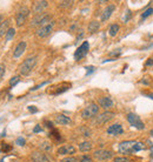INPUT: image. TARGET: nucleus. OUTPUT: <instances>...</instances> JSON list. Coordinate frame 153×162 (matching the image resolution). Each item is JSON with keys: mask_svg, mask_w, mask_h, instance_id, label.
I'll use <instances>...</instances> for the list:
<instances>
[{"mask_svg": "<svg viewBox=\"0 0 153 162\" xmlns=\"http://www.w3.org/2000/svg\"><path fill=\"white\" fill-rule=\"evenodd\" d=\"M143 149H145V145L143 142H138L136 140H126L118 145V152L124 155L138 153Z\"/></svg>", "mask_w": 153, "mask_h": 162, "instance_id": "1", "label": "nucleus"}, {"mask_svg": "<svg viewBox=\"0 0 153 162\" xmlns=\"http://www.w3.org/2000/svg\"><path fill=\"white\" fill-rule=\"evenodd\" d=\"M37 61H38V58L35 55H32V57H28L20 66H19V73L24 77H27L28 74H31V72L34 70L35 65H37Z\"/></svg>", "mask_w": 153, "mask_h": 162, "instance_id": "2", "label": "nucleus"}, {"mask_svg": "<svg viewBox=\"0 0 153 162\" xmlns=\"http://www.w3.org/2000/svg\"><path fill=\"white\" fill-rule=\"evenodd\" d=\"M99 105L98 103H94V102H91L88 106H86L82 110H81V118L84 120H89V119H93L98 115L99 113Z\"/></svg>", "mask_w": 153, "mask_h": 162, "instance_id": "3", "label": "nucleus"}, {"mask_svg": "<svg viewBox=\"0 0 153 162\" xmlns=\"http://www.w3.org/2000/svg\"><path fill=\"white\" fill-rule=\"evenodd\" d=\"M52 22V16L48 14V13H41V14H38L35 15L32 21H31V26L33 27H41V26H45L47 24Z\"/></svg>", "mask_w": 153, "mask_h": 162, "instance_id": "4", "label": "nucleus"}, {"mask_svg": "<svg viewBox=\"0 0 153 162\" xmlns=\"http://www.w3.org/2000/svg\"><path fill=\"white\" fill-rule=\"evenodd\" d=\"M71 87H72L71 82H61V83H57V85L50 87L47 89V93L51 94V95H59V94L69 90Z\"/></svg>", "mask_w": 153, "mask_h": 162, "instance_id": "5", "label": "nucleus"}, {"mask_svg": "<svg viewBox=\"0 0 153 162\" xmlns=\"http://www.w3.org/2000/svg\"><path fill=\"white\" fill-rule=\"evenodd\" d=\"M126 119H127L128 123L131 126H133L134 128H137L139 130H144L145 129V123L143 122V120L140 119V116H138L136 113H128L126 115Z\"/></svg>", "mask_w": 153, "mask_h": 162, "instance_id": "6", "label": "nucleus"}, {"mask_svg": "<svg viewBox=\"0 0 153 162\" xmlns=\"http://www.w3.org/2000/svg\"><path fill=\"white\" fill-rule=\"evenodd\" d=\"M30 8L28 7H26V6H22L19 11H18V13H17V15H15V22H17V26H22L26 21H27V19H28V15H30Z\"/></svg>", "mask_w": 153, "mask_h": 162, "instance_id": "7", "label": "nucleus"}, {"mask_svg": "<svg viewBox=\"0 0 153 162\" xmlns=\"http://www.w3.org/2000/svg\"><path fill=\"white\" fill-rule=\"evenodd\" d=\"M53 28H54V21L45 25V26H41L39 27L37 31H35V35L40 39H44V38H47L52 32H53Z\"/></svg>", "mask_w": 153, "mask_h": 162, "instance_id": "8", "label": "nucleus"}, {"mask_svg": "<svg viewBox=\"0 0 153 162\" xmlns=\"http://www.w3.org/2000/svg\"><path fill=\"white\" fill-rule=\"evenodd\" d=\"M114 116H115V114H114L113 112H108V110H106V112L99 114V115L95 118L94 122H95L97 125H100V126H101V125H105V123L110 122L111 120H113Z\"/></svg>", "mask_w": 153, "mask_h": 162, "instance_id": "9", "label": "nucleus"}, {"mask_svg": "<svg viewBox=\"0 0 153 162\" xmlns=\"http://www.w3.org/2000/svg\"><path fill=\"white\" fill-rule=\"evenodd\" d=\"M88 49H89V44L87 41H84L74 52V59L76 61L81 60L84 57H86V54L88 53Z\"/></svg>", "mask_w": 153, "mask_h": 162, "instance_id": "10", "label": "nucleus"}, {"mask_svg": "<svg viewBox=\"0 0 153 162\" xmlns=\"http://www.w3.org/2000/svg\"><path fill=\"white\" fill-rule=\"evenodd\" d=\"M48 7V1L46 0H39V1H34L33 5H32V12L38 15V14H41L44 13V11Z\"/></svg>", "mask_w": 153, "mask_h": 162, "instance_id": "11", "label": "nucleus"}, {"mask_svg": "<svg viewBox=\"0 0 153 162\" xmlns=\"http://www.w3.org/2000/svg\"><path fill=\"white\" fill-rule=\"evenodd\" d=\"M112 156H113L112 152L106 151V149H98L93 153V158L98 161H106V160L112 159Z\"/></svg>", "mask_w": 153, "mask_h": 162, "instance_id": "12", "label": "nucleus"}, {"mask_svg": "<svg viewBox=\"0 0 153 162\" xmlns=\"http://www.w3.org/2000/svg\"><path fill=\"white\" fill-rule=\"evenodd\" d=\"M98 105H99V107L107 110V109H111L113 107L114 102L110 96H101V97L98 99Z\"/></svg>", "mask_w": 153, "mask_h": 162, "instance_id": "13", "label": "nucleus"}, {"mask_svg": "<svg viewBox=\"0 0 153 162\" xmlns=\"http://www.w3.org/2000/svg\"><path fill=\"white\" fill-rule=\"evenodd\" d=\"M76 153V147L73 145H64L57 149L58 155H72Z\"/></svg>", "mask_w": 153, "mask_h": 162, "instance_id": "14", "label": "nucleus"}, {"mask_svg": "<svg viewBox=\"0 0 153 162\" xmlns=\"http://www.w3.org/2000/svg\"><path fill=\"white\" fill-rule=\"evenodd\" d=\"M114 9H115V5H114V4L107 5V6L105 7V9L102 11V13H101V21H102V22L107 21V20L111 18V15L113 14Z\"/></svg>", "mask_w": 153, "mask_h": 162, "instance_id": "15", "label": "nucleus"}, {"mask_svg": "<svg viewBox=\"0 0 153 162\" xmlns=\"http://www.w3.org/2000/svg\"><path fill=\"white\" fill-rule=\"evenodd\" d=\"M123 133H124V129H123V126L120 123H113L107 128V134L112 135V136H117V135H120Z\"/></svg>", "mask_w": 153, "mask_h": 162, "instance_id": "16", "label": "nucleus"}, {"mask_svg": "<svg viewBox=\"0 0 153 162\" xmlns=\"http://www.w3.org/2000/svg\"><path fill=\"white\" fill-rule=\"evenodd\" d=\"M31 158H32V160L34 162H50V159L47 158V155L44 152H41V151L32 152Z\"/></svg>", "mask_w": 153, "mask_h": 162, "instance_id": "17", "label": "nucleus"}, {"mask_svg": "<svg viewBox=\"0 0 153 162\" xmlns=\"http://www.w3.org/2000/svg\"><path fill=\"white\" fill-rule=\"evenodd\" d=\"M26 47H27V42H26V41H20V42L17 45V47L14 48V51H13V58H15V59L20 58V57L25 53Z\"/></svg>", "mask_w": 153, "mask_h": 162, "instance_id": "18", "label": "nucleus"}, {"mask_svg": "<svg viewBox=\"0 0 153 162\" xmlns=\"http://www.w3.org/2000/svg\"><path fill=\"white\" fill-rule=\"evenodd\" d=\"M56 123H58V125H60V126H67V125H71V123H72V120H71L69 116L64 115V114H58V115L56 116Z\"/></svg>", "mask_w": 153, "mask_h": 162, "instance_id": "19", "label": "nucleus"}, {"mask_svg": "<svg viewBox=\"0 0 153 162\" xmlns=\"http://www.w3.org/2000/svg\"><path fill=\"white\" fill-rule=\"evenodd\" d=\"M9 20L7 19V20H4L1 24H0V38L1 37H4V35H6L7 34V32L9 31Z\"/></svg>", "mask_w": 153, "mask_h": 162, "instance_id": "20", "label": "nucleus"}, {"mask_svg": "<svg viewBox=\"0 0 153 162\" xmlns=\"http://www.w3.org/2000/svg\"><path fill=\"white\" fill-rule=\"evenodd\" d=\"M99 28H100V22H99V21H97V20H93V21H91V22L88 24L87 31H88V33L93 34V33L98 32V29H99Z\"/></svg>", "mask_w": 153, "mask_h": 162, "instance_id": "21", "label": "nucleus"}, {"mask_svg": "<svg viewBox=\"0 0 153 162\" xmlns=\"http://www.w3.org/2000/svg\"><path fill=\"white\" fill-rule=\"evenodd\" d=\"M119 31H120V26L118 24H112L110 26V28H108V35L112 37V38H114L119 33Z\"/></svg>", "mask_w": 153, "mask_h": 162, "instance_id": "22", "label": "nucleus"}, {"mask_svg": "<svg viewBox=\"0 0 153 162\" xmlns=\"http://www.w3.org/2000/svg\"><path fill=\"white\" fill-rule=\"evenodd\" d=\"M39 148H40V151L41 152H44V153H48V152H51L52 151V143L51 142H48V141H44V142H41L40 145H39Z\"/></svg>", "mask_w": 153, "mask_h": 162, "instance_id": "23", "label": "nucleus"}, {"mask_svg": "<svg viewBox=\"0 0 153 162\" xmlns=\"http://www.w3.org/2000/svg\"><path fill=\"white\" fill-rule=\"evenodd\" d=\"M92 149V143L89 141H84L79 145V151L82 152V153H86V152H89Z\"/></svg>", "mask_w": 153, "mask_h": 162, "instance_id": "24", "label": "nucleus"}, {"mask_svg": "<svg viewBox=\"0 0 153 162\" xmlns=\"http://www.w3.org/2000/svg\"><path fill=\"white\" fill-rule=\"evenodd\" d=\"M73 5V1H70V0H65V1H59L58 2V6L61 7V8H67V7H71Z\"/></svg>", "mask_w": 153, "mask_h": 162, "instance_id": "25", "label": "nucleus"}, {"mask_svg": "<svg viewBox=\"0 0 153 162\" xmlns=\"http://www.w3.org/2000/svg\"><path fill=\"white\" fill-rule=\"evenodd\" d=\"M14 35H15V29L14 28H9V31L6 34V41H11Z\"/></svg>", "mask_w": 153, "mask_h": 162, "instance_id": "26", "label": "nucleus"}, {"mask_svg": "<svg viewBox=\"0 0 153 162\" xmlns=\"http://www.w3.org/2000/svg\"><path fill=\"white\" fill-rule=\"evenodd\" d=\"M50 136H51V138H54L56 140H60V139H61V136H60V134H59V132H58L57 129H53V130L50 133Z\"/></svg>", "mask_w": 153, "mask_h": 162, "instance_id": "27", "label": "nucleus"}, {"mask_svg": "<svg viewBox=\"0 0 153 162\" xmlns=\"http://www.w3.org/2000/svg\"><path fill=\"white\" fill-rule=\"evenodd\" d=\"M12 149V146L9 143H1V151L4 153H8Z\"/></svg>", "mask_w": 153, "mask_h": 162, "instance_id": "28", "label": "nucleus"}, {"mask_svg": "<svg viewBox=\"0 0 153 162\" xmlns=\"http://www.w3.org/2000/svg\"><path fill=\"white\" fill-rule=\"evenodd\" d=\"M19 81H20V77H19V75H15V77L11 78V80H9V86L13 87V86H15Z\"/></svg>", "mask_w": 153, "mask_h": 162, "instance_id": "29", "label": "nucleus"}, {"mask_svg": "<svg viewBox=\"0 0 153 162\" xmlns=\"http://www.w3.org/2000/svg\"><path fill=\"white\" fill-rule=\"evenodd\" d=\"M152 14H153V8L152 7H150L149 9H146V11L141 14V18L145 19V18H147V16H150V15H152Z\"/></svg>", "mask_w": 153, "mask_h": 162, "instance_id": "30", "label": "nucleus"}, {"mask_svg": "<svg viewBox=\"0 0 153 162\" xmlns=\"http://www.w3.org/2000/svg\"><path fill=\"white\" fill-rule=\"evenodd\" d=\"M114 162H130V160L125 156H117L114 158Z\"/></svg>", "mask_w": 153, "mask_h": 162, "instance_id": "31", "label": "nucleus"}, {"mask_svg": "<svg viewBox=\"0 0 153 162\" xmlns=\"http://www.w3.org/2000/svg\"><path fill=\"white\" fill-rule=\"evenodd\" d=\"M80 162H93L92 158L88 156V155H82L81 159H80Z\"/></svg>", "mask_w": 153, "mask_h": 162, "instance_id": "32", "label": "nucleus"}, {"mask_svg": "<svg viewBox=\"0 0 153 162\" xmlns=\"http://www.w3.org/2000/svg\"><path fill=\"white\" fill-rule=\"evenodd\" d=\"M15 145L18 146H25V139L24 138H18L15 141Z\"/></svg>", "mask_w": 153, "mask_h": 162, "instance_id": "33", "label": "nucleus"}, {"mask_svg": "<svg viewBox=\"0 0 153 162\" xmlns=\"http://www.w3.org/2000/svg\"><path fill=\"white\" fill-rule=\"evenodd\" d=\"M61 162H78L76 158H73V156H69V158H65V159H63Z\"/></svg>", "mask_w": 153, "mask_h": 162, "instance_id": "34", "label": "nucleus"}, {"mask_svg": "<svg viewBox=\"0 0 153 162\" xmlns=\"http://www.w3.org/2000/svg\"><path fill=\"white\" fill-rule=\"evenodd\" d=\"M4 75H5V65L0 64V81L4 78Z\"/></svg>", "mask_w": 153, "mask_h": 162, "instance_id": "35", "label": "nucleus"}, {"mask_svg": "<svg viewBox=\"0 0 153 162\" xmlns=\"http://www.w3.org/2000/svg\"><path fill=\"white\" fill-rule=\"evenodd\" d=\"M120 54H121V49H114L113 52L110 53L111 57H118V55H120Z\"/></svg>", "mask_w": 153, "mask_h": 162, "instance_id": "36", "label": "nucleus"}, {"mask_svg": "<svg viewBox=\"0 0 153 162\" xmlns=\"http://www.w3.org/2000/svg\"><path fill=\"white\" fill-rule=\"evenodd\" d=\"M47 83H48V81H46V82H43V83H40V85H38V86H35V87L31 88V90H37V89H39L40 87H43V86H45V85H47Z\"/></svg>", "mask_w": 153, "mask_h": 162, "instance_id": "37", "label": "nucleus"}, {"mask_svg": "<svg viewBox=\"0 0 153 162\" xmlns=\"http://www.w3.org/2000/svg\"><path fill=\"white\" fill-rule=\"evenodd\" d=\"M43 132V128H41V126H39V125H37L35 127H34V129H33V133H41Z\"/></svg>", "mask_w": 153, "mask_h": 162, "instance_id": "38", "label": "nucleus"}, {"mask_svg": "<svg viewBox=\"0 0 153 162\" xmlns=\"http://www.w3.org/2000/svg\"><path fill=\"white\" fill-rule=\"evenodd\" d=\"M145 66H146V67L153 66V57H152V58H149V59H147V61L145 62Z\"/></svg>", "mask_w": 153, "mask_h": 162, "instance_id": "39", "label": "nucleus"}, {"mask_svg": "<svg viewBox=\"0 0 153 162\" xmlns=\"http://www.w3.org/2000/svg\"><path fill=\"white\" fill-rule=\"evenodd\" d=\"M28 110H30L31 113H37V112H38V108H35L34 106H30V107H28Z\"/></svg>", "mask_w": 153, "mask_h": 162, "instance_id": "40", "label": "nucleus"}, {"mask_svg": "<svg viewBox=\"0 0 153 162\" xmlns=\"http://www.w3.org/2000/svg\"><path fill=\"white\" fill-rule=\"evenodd\" d=\"M86 70H87V75H88V74H89V73H92L95 68H94L93 66H89V67H86Z\"/></svg>", "mask_w": 153, "mask_h": 162, "instance_id": "41", "label": "nucleus"}, {"mask_svg": "<svg viewBox=\"0 0 153 162\" xmlns=\"http://www.w3.org/2000/svg\"><path fill=\"white\" fill-rule=\"evenodd\" d=\"M44 123L46 125L47 128H53V123H52V122H50V121H45Z\"/></svg>", "mask_w": 153, "mask_h": 162, "instance_id": "42", "label": "nucleus"}, {"mask_svg": "<svg viewBox=\"0 0 153 162\" xmlns=\"http://www.w3.org/2000/svg\"><path fill=\"white\" fill-rule=\"evenodd\" d=\"M82 37H84V32H82V31H81V33H80V34H79V35H78V37H76V41H79V40H80V39H81V38H82Z\"/></svg>", "mask_w": 153, "mask_h": 162, "instance_id": "43", "label": "nucleus"}, {"mask_svg": "<svg viewBox=\"0 0 153 162\" xmlns=\"http://www.w3.org/2000/svg\"><path fill=\"white\" fill-rule=\"evenodd\" d=\"M144 94H145L147 97H150V99H152L153 100V93H144Z\"/></svg>", "mask_w": 153, "mask_h": 162, "instance_id": "44", "label": "nucleus"}, {"mask_svg": "<svg viewBox=\"0 0 153 162\" xmlns=\"http://www.w3.org/2000/svg\"><path fill=\"white\" fill-rule=\"evenodd\" d=\"M2 21H4V20H2V15H1V14H0V24H1V22H2Z\"/></svg>", "mask_w": 153, "mask_h": 162, "instance_id": "45", "label": "nucleus"}, {"mask_svg": "<svg viewBox=\"0 0 153 162\" xmlns=\"http://www.w3.org/2000/svg\"><path fill=\"white\" fill-rule=\"evenodd\" d=\"M150 135H151V136H153V129H151V132H150Z\"/></svg>", "mask_w": 153, "mask_h": 162, "instance_id": "46", "label": "nucleus"}, {"mask_svg": "<svg viewBox=\"0 0 153 162\" xmlns=\"http://www.w3.org/2000/svg\"><path fill=\"white\" fill-rule=\"evenodd\" d=\"M0 162H4V159H1V160H0Z\"/></svg>", "mask_w": 153, "mask_h": 162, "instance_id": "47", "label": "nucleus"}, {"mask_svg": "<svg viewBox=\"0 0 153 162\" xmlns=\"http://www.w3.org/2000/svg\"><path fill=\"white\" fill-rule=\"evenodd\" d=\"M1 94H2V93H1V92H0V95H1Z\"/></svg>", "mask_w": 153, "mask_h": 162, "instance_id": "48", "label": "nucleus"}]
</instances>
